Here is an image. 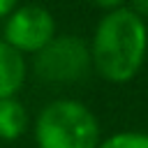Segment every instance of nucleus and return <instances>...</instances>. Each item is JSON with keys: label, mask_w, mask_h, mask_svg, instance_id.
I'll list each match as a JSON object with an SVG mask.
<instances>
[{"label": "nucleus", "mask_w": 148, "mask_h": 148, "mask_svg": "<svg viewBox=\"0 0 148 148\" xmlns=\"http://www.w3.org/2000/svg\"><path fill=\"white\" fill-rule=\"evenodd\" d=\"M148 56V25L130 7L104 12L92 39L90 60L92 69L109 83L132 81Z\"/></svg>", "instance_id": "obj_1"}, {"label": "nucleus", "mask_w": 148, "mask_h": 148, "mask_svg": "<svg viewBox=\"0 0 148 148\" xmlns=\"http://www.w3.org/2000/svg\"><path fill=\"white\" fill-rule=\"evenodd\" d=\"M37 148H97L102 141L95 113L76 99L46 104L35 120Z\"/></svg>", "instance_id": "obj_2"}, {"label": "nucleus", "mask_w": 148, "mask_h": 148, "mask_svg": "<svg viewBox=\"0 0 148 148\" xmlns=\"http://www.w3.org/2000/svg\"><path fill=\"white\" fill-rule=\"evenodd\" d=\"M92 69L90 44L76 35H56L32 56V72L39 81L53 86L76 83Z\"/></svg>", "instance_id": "obj_3"}, {"label": "nucleus", "mask_w": 148, "mask_h": 148, "mask_svg": "<svg viewBox=\"0 0 148 148\" xmlns=\"http://www.w3.org/2000/svg\"><path fill=\"white\" fill-rule=\"evenodd\" d=\"M56 37V18L39 2L18 5L2 23L0 39L23 56H35Z\"/></svg>", "instance_id": "obj_4"}, {"label": "nucleus", "mask_w": 148, "mask_h": 148, "mask_svg": "<svg viewBox=\"0 0 148 148\" xmlns=\"http://www.w3.org/2000/svg\"><path fill=\"white\" fill-rule=\"evenodd\" d=\"M25 74H28L25 56L0 39V99L16 97V92L25 83Z\"/></svg>", "instance_id": "obj_5"}, {"label": "nucleus", "mask_w": 148, "mask_h": 148, "mask_svg": "<svg viewBox=\"0 0 148 148\" xmlns=\"http://www.w3.org/2000/svg\"><path fill=\"white\" fill-rule=\"evenodd\" d=\"M28 130V111L16 97L0 99V141H16Z\"/></svg>", "instance_id": "obj_6"}, {"label": "nucleus", "mask_w": 148, "mask_h": 148, "mask_svg": "<svg viewBox=\"0 0 148 148\" xmlns=\"http://www.w3.org/2000/svg\"><path fill=\"white\" fill-rule=\"evenodd\" d=\"M97 148H148L146 132H118L109 139H102Z\"/></svg>", "instance_id": "obj_7"}, {"label": "nucleus", "mask_w": 148, "mask_h": 148, "mask_svg": "<svg viewBox=\"0 0 148 148\" xmlns=\"http://www.w3.org/2000/svg\"><path fill=\"white\" fill-rule=\"evenodd\" d=\"M86 2H90V5H92V7H97V9L113 12V9H118V7H125V2H127V0H86Z\"/></svg>", "instance_id": "obj_8"}, {"label": "nucleus", "mask_w": 148, "mask_h": 148, "mask_svg": "<svg viewBox=\"0 0 148 148\" xmlns=\"http://www.w3.org/2000/svg\"><path fill=\"white\" fill-rule=\"evenodd\" d=\"M16 7H18V0H0V21H5Z\"/></svg>", "instance_id": "obj_9"}, {"label": "nucleus", "mask_w": 148, "mask_h": 148, "mask_svg": "<svg viewBox=\"0 0 148 148\" xmlns=\"http://www.w3.org/2000/svg\"><path fill=\"white\" fill-rule=\"evenodd\" d=\"M130 9H134L141 18H148V0H127Z\"/></svg>", "instance_id": "obj_10"}, {"label": "nucleus", "mask_w": 148, "mask_h": 148, "mask_svg": "<svg viewBox=\"0 0 148 148\" xmlns=\"http://www.w3.org/2000/svg\"><path fill=\"white\" fill-rule=\"evenodd\" d=\"M30 2H46V0H30Z\"/></svg>", "instance_id": "obj_11"}]
</instances>
